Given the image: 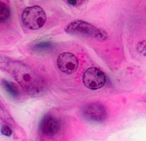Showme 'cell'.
<instances>
[{
	"label": "cell",
	"mask_w": 146,
	"mask_h": 141,
	"mask_svg": "<svg viewBox=\"0 0 146 141\" xmlns=\"http://www.w3.org/2000/svg\"><path fill=\"white\" fill-rule=\"evenodd\" d=\"M0 67L11 73L17 82L29 93L36 94L43 90L44 84L41 78L23 62L4 57V59H0Z\"/></svg>",
	"instance_id": "6da1fadb"
},
{
	"label": "cell",
	"mask_w": 146,
	"mask_h": 141,
	"mask_svg": "<svg viewBox=\"0 0 146 141\" xmlns=\"http://www.w3.org/2000/svg\"><path fill=\"white\" fill-rule=\"evenodd\" d=\"M64 30L69 34L82 35L98 40H105L107 38V34L104 31L82 20H75L68 23Z\"/></svg>",
	"instance_id": "7a4b0ae2"
},
{
	"label": "cell",
	"mask_w": 146,
	"mask_h": 141,
	"mask_svg": "<svg viewBox=\"0 0 146 141\" xmlns=\"http://www.w3.org/2000/svg\"><path fill=\"white\" fill-rule=\"evenodd\" d=\"M47 17L44 10L38 6L26 8L22 13V22L24 26L31 30L41 28L46 22Z\"/></svg>",
	"instance_id": "3957f363"
},
{
	"label": "cell",
	"mask_w": 146,
	"mask_h": 141,
	"mask_svg": "<svg viewBox=\"0 0 146 141\" xmlns=\"http://www.w3.org/2000/svg\"><path fill=\"white\" fill-rule=\"evenodd\" d=\"M83 82L84 86L90 90H98L105 85L106 76L100 69L90 67L83 75Z\"/></svg>",
	"instance_id": "277c9868"
},
{
	"label": "cell",
	"mask_w": 146,
	"mask_h": 141,
	"mask_svg": "<svg viewBox=\"0 0 146 141\" xmlns=\"http://www.w3.org/2000/svg\"><path fill=\"white\" fill-rule=\"evenodd\" d=\"M83 118L90 122H102L107 118V111L100 103H91L81 110Z\"/></svg>",
	"instance_id": "5b68a950"
},
{
	"label": "cell",
	"mask_w": 146,
	"mask_h": 141,
	"mask_svg": "<svg viewBox=\"0 0 146 141\" xmlns=\"http://www.w3.org/2000/svg\"><path fill=\"white\" fill-rule=\"evenodd\" d=\"M61 130V124L55 116L45 115L39 122V131L47 137L55 136Z\"/></svg>",
	"instance_id": "8992f818"
},
{
	"label": "cell",
	"mask_w": 146,
	"mask_h": 141,
	"mask_svg": "<svg viewBox=\"0 0 146 141\" xmlns=\"http://www.w3.org/2000/svg\"><path fill=\"white\" fill-rule=\"evenodd\" d=\"M57 66L62 72L65 74H72L78 69L79 61L73 53L63 52L57 59Z\"/></svg>",
	"instance_id": "52a82bcc"
},
{
	"label": "cell",
	"mask_w": 146,
	"mask_h": 141,
	"mask_svg": "<svg viewBox=\"0 0 146 141\" xmlns=\"http://www.w3.org/2000/svg\"><path fill=\"white\" fill-rule=\"evenodd\" d=\"M2 83V86L4 88V90L11 96L13 97L17 98L19 96V90L18 88L15 87L12 82L9 81H6V80H2L1 81Z\"/></svg>",
	"instance_id": "ba28073f"
},
{
	"label": "cell",
	"mask_w": 146,
	"mask_h": 141,
	"mask_svg": "<svg viewBox=\"0 0 146 141\" xmlns=\"http://www.w3.org/2000/svg\"><path fill=\"white\" fill-rule=\"evenodd\" d=\"M10 17V9L7 4L0 2V22H5Z\"/></svg>",
	"instance_id": "9c48e42d"
},
{
	"label": "cell",
	"mask_w": 146,
	"mask_h": 141,
	"mask_svg": "<svg viewBox=\"0 0 146 141\" xmlns=\"http://www.w3.org/2000/svg\"><path fill=\"white\" fill-rule=\"evenodd\" d=\"M0 119L9 124H13V119L1 100H0Z\"/></svg>",
	"instance_id": "30bf717a"
},
{
	"label": "cell",
	"mask_w": 146,
	"mask_h": 141,
	"mask_svg": "<svg viewBox=\"0 0 146 141\" xmlns=\"http://www.w3.org/2000/svg\"><path fill=\"white\" fill-rule=\"evenodd\" d=\"M53 44L49 42H42L39 43L34 45L33 49L35 52H48L52 49Z\"/></svg>",
	"instance_id": "8fae6325"
},
{
	"label": "cell",
	"mask_w": 146,
	"mask_h": 141,
	"mask_svg": "<svg viewBox=\"0 0 146 141\" xmlns=\"http://www.w3.org/2000/svg\"><path fill=\"white\" fill-rule=\"evenodd\" d=\"M137 51L142 56H146V41H141L137 45Z\"/></svg>",
	"instance_id": "7c38bea8"
},
{
	"label": "cell",
	"mask_w": 146,
	"mask_h": 141,
	"mask_svg": "<svg viewBox=\"0 0 146 141\" xmlns=\"http://www.w3.org/2000/svg\"><path fill=\"white\" fill-rule=\"evenodd\" d=\"M1 132H2V134H3V135H5V136H10L12 134L11 128H10L9 125H3V126L1 127Z\"/></svg>",
	"instance_id": "4fadbf2b"
},
{
	"label": "cell",
	"mask_w": 146,
	"mask_h": 141,
	"mask_svg": "<svg viewBox=\"0 0 146 141\" xmlns=\"http://www.w3.org/2000/svg\"><path fill=\"white\" fill-rule=\"evenodd\" d=\"M66 3H68V4H70V5H72V6H76V5L79 4V3H82L81 1H67Z\"/></svg>",
	"instance_id": "5bb4252c"
}]
</instances>
